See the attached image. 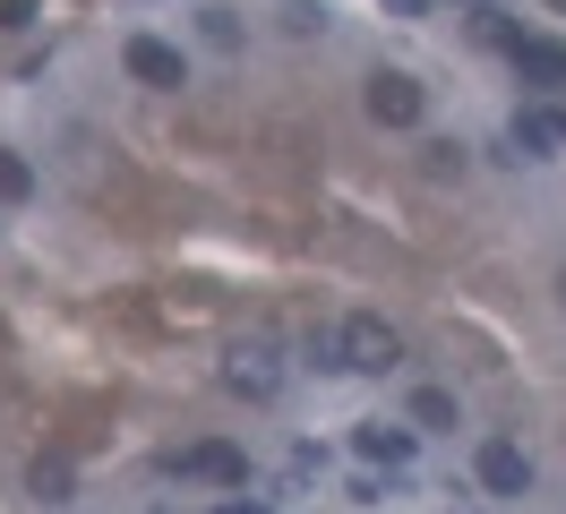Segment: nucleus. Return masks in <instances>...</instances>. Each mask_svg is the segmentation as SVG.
Returning a JSON list of instances; mask_svg holds the SVG:
<instances>
[{"instance_id":"obj_11","label":"nucleus","mask_w":566,"mask_h":514,"mask_svg":"<svg viewBox=\"0 0 566 514\" xmlns=\"http://www.w3.org/2000/svg\"><path fill=\"white\" fill-rule=\"evenodd\" d=\"M27 198H35V164L0 146V206H27Z\"/></svg>"},{"instance_id":"obj_13","label":"nucleus","mask_w":566,"mask_h":514,"mask_svg":"<svg viewBox=\"0 0 566 514\" xmlns=\"http://www.w3.org/2000/svg\"><path fill=\"white\" fill-rule=\"evenodd\" d=\"M207 43H223V52H232V43H241V18H232V9H207Z\"/></svg>"},{"instance_id":"obj_6","label":"nucleus","mask_w":566,"mask_h":514,"mask_svg":"<svg viewBox=\"0 0 566 514\" xmlns=\"http://www.w3.org/2000/svg\"><path fill=\"white\" fill-rule=\"evenodd\" d=\"M472 472H481V489H490V497H524V489H532L524 445H506V438H490V445H481V454H472Z\"/></svg>"},{"instance_id":"obj_7","label":"nucleus","mask_w":566,"mask_h":514,"mask_svg":"<svg viewBox=\"0 0 566 514\" xmlns=\"http://www.w3.org/2000/svg\"><path fill=\"white\" fill-rule=\"evenodd\" d=\"M515 69H524V86H566V43L558 34H515Z\"/></svg>"},{"instance_id":"obj_15","label":"nucleus","mask_w":566,"mask_h":514,"mask_svg":"<svg viewBox=\"0 0 566 514\" xmlns=\"http://www.w3.org/2000/svg\"><path fill=\"white\" fill-rule=\"evenodd\" d=\"M549 9H566V0H549Z\"/></svg>"},{"instance_id":"obj_9","label":"nucleus","mask_w":566,"mask_h":514,"mask_svg":"<svg viewBox=\"0 0 566 514\" xmlns=\"http://www.w3.org/2000/svg\"><path fill=\"white\" fill-rule=\"evenodd\" d=\"M27 489H35L43 506H70V489H77L70 454H35V472H27Z\"/></svg>"},{"instance_id":"obj_8","label":"nucleus","mask_w":566,"mask_h":514,"mask_svg":"<svg viewBox=\"0 0 566 514\" xmlns=\"http://www.w3.org/2000/svg\"><path fill=\"white\" fill-rule=\"evenodd\" d=\"M360 454H369V463H387V472H403V463H412V429H387V420H360Z\"/></svg>"},{"instance_id":"obj_12","label":"nucleus","mask_w":566,"mask_h":514,"mask_svg":"<svg viewBox=\"0 0 566 514\" xmlns=\"http://www.w3.org/2000/svg\"><path fill=\"white\" fill-rule=\"evenodd\" d=\"M412 420H421V429H455V395H447V386H421V395H412Z\"/></svg>"},{"instance_id":"obj_1","label":"nucleus","mask_w":566,"mask_h":514,"mask_svg":"<svg viewBox=\"0 0 566 514\" xmlns=\"http://www.w3.org/2000/svg\"><path fill=\"white\" fill-rule=\"evenodd\" d=\"M395 360H403V343H395V326H387V317L353 308V317L335 326V369H353V377H387Z\"/></svg>"},{"instance_id":"obj_4","label":"nucleus","mask_w":566,"mask_h":514,"mask_svg":"<svg viewBox=\"0 0 566 514\" xmlns=\"http://www.w3.org/2000/svg\"><path fill=\"white\" fill-rule=\"evenodd\" d=\"M120 69H129L138 86H164V95H172V86H189V61H180L164 34H129V43H120Z\"/></svg>"},{"instance_id":"obj_2","label":"nucleus","mask_w":566,"mask_h":514,"mask_svg":"<svg viewBox=\"0 0 566 514\" xmlns=\"http://www.w3.org/2000/svg\"><path fill=\"white\" fill-rule=\"evenodd\" d=\"M421 112H429L421 77H403V69H378V77H369V120H378V129H421Z\"/></svg>"},{"instance_id":"obj_3","label":"nucleus","mask_w":566,"mask_h":514,"mask_svg":"<svg viewBox=\"0 0 566 514\" xmlns=\"http://www.w3.org/2000/svg\"><path fill=\"white\" fill-rule=\"evenodd\" d=\"M172 472L180 480H207V489H241V480H249V454L232 438H198V445H180Z\"/></svg>"},{"instance_id":"obj_5","label":"nucleus","mask_w":566,"mask_h":514,"mask_svg":"<svg viewBox=\"0 0 566 514\" xmlns=\"http://www.w3.org/2000/svg\"><path fill=\"white\" fill-rule=\"evenodd\" d=\"M232 395H249V403H266V395H283V360H275V343H241L232 352Z\"/></svg>"},{"instance_id":"obj_10","label":"nucleus","mask_w":566,"mask_h":514,"mask_svg":"<svg viewBox=\"0 0 566 514\" xmlns=\"http://www.w3.org/2000/svg\"><path fill=\"white\" fill-rule=\"evenodd\" d=\"M506 137H515V146H524V155H532V164H541V155H558V120H549V112H515V129H506Z\"/></svg>"},{"instance_id":"obj_14","label":"nucleus","mask_w":566,"mask_h":514,"mask_svg":"<svg viewBox=\"0 0 566 514\" xmlns=\"http://www.w3.org/2000/svg\"><path fill=\"white\" fill-rule=\"evenodd\" d=\"M558 301H566V274H558Z\"/></svg>"}]
</instances>
